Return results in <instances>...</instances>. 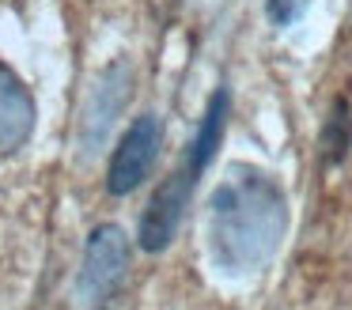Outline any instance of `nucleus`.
<instances>
[{
	"instance_id": "nucleus-3",
	"label": "nucleus",
	"mask_w": 352,
	"mask_h": 310,
	"mask_svg": "<svg viewBox=\"0 0 352 310\" xmlns=\"http://www.w3.org/2000/svg\"><path fill=\"white\" fill-rule=\"evenodd\" d=\"M125 272H129V239L122 234V227L102 223L91 231L84 246V269L76 280V295L87 310H99L122 291Z\"/></svg>"
},
{
	"instance_id": "nucleus-2",
	"label": "nucleus",
	"mask_w": 352,
	"mask_h": 310,
	"mask_svg": "<svg viewBox=\"0 0 352 310\" xmlns=\"http://www.w3.org/2000/svg\"><path fill=\"white\" fill-rule=\"evenodd\" d=\"M223 121H228V91H216L208 110H205V121H201L197 136H193V144H190L186 163L155 189V197L148 201V212L140 216V246H144L148 254H160V250L170 246V239H175V231H178V219H182L186 204H190L193 186H197V178L205 174L208 159L216 155V144H220V136H223Z\"/></svg>"
},
{
	"instance_id": "nucleus-5",
	"label": "nucleus",
	"mask_w": 352,
	"mask_h": 310,
	"mask_svg": "<svg viewBox=\"0 0 352 310\" xmlns=\"http://www.w3.org/2000/svg\"><path fill=\"white\" fill-rule=\"evenodd\" d=\"M34 133V98L16 72L0 60V155L19 151Z\"/></svg>"
},
{
	"instance_id": "nucleus-4",
	"label": "nucleus",
	"mask_w": 352,
	"mask_h": 310,
	"mask_svg": "<svg viewBox=\"0 0 352 310\" xmlns=\"http://www.w3.org/2000/svg\"><path fill=\"white\" fill-rule=\"evenodd\" d=\"M155 151H160V121H155L152 113H144V118L133 121V125L125 129V136L118 140V151H114L110 170H107L110 193L129 197L133 189L148 178V170H152V163H155Z\"/></svg>"
},
{
	"instance_id": "nucleus-6",
	"label": "nucleus",
	"mask_w": 352,
	"mask_h": 310,
	"mask_svg": "<svg viewBox=\"0 0 352 310\" xmlns=\"http://www.w3.org/2000/svg\"><path fill=\"white\" fill-rule=\"evenodd\" d=\"M307 4H311V0H265V15L276 27H292V23L307 12Z\"/></svg>"
},
{
	"instance_id": "nucleus-1",
	"label": "nucleus",
	"mask_w": 352,
	"mask_h": 310,
	"mask_svg": "<svg viewBox=\"0 0 352 310\" xmlns=\"http://www.w3.org/2000/svg\"><path fill=\"white\" fill-rule=\"evenodd\" d=\"M288 231L280 181L250 163H231L205 208V246L220 272L246 276L276 257Z\"/></svg>"
}]
</instances>
